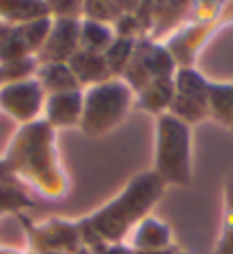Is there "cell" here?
Here are the masks:
<instances>
[{
    "mask_svg": "<svg viewBox=\"0 0 233 254\" xmlns=\"http://www.w3.org/2000/svg\"><path fill=\"white\" fill-rule=\"evenodd\" d=\"M165 192V184L151 170L140 172L123 186L110 201H105L94 213L76 220L82 245H116L128 238L135 225L144 220Z\"/></svg>",
    "mask_w": 233,
    "mask_h": 254,
    "instance_id": "cell-1",
    "label": "cell"
},
{
    "mask_svg": "<svg viewBox=\"0 0 233 254\" xmlns=\"http://www.w3.org/2000/svg\"><path fill=\"white\" fill-rule=\"evenodd\" d=\"M2 158L12 167L14 177L23 179L41 197L62 199L69 192V179L55 144V130L44 119L18 126Z\"/></svg>",
    "mask_w": 233,
    "mask_h": 254,
    "instance_id": "cell-2",
    "label": "cell"
},
{
    "mask_svg": "<svg viewBox=\"0 0 233 254\" xmlns=\"http://www.w3.org/2000/svg\"><path fill=\"white\" fill-rule=\"evenodd\" d=\"M151 172L167 186L192 184V126L163 113L156 117V147Z\"/></svg>",
    "mask_w": 233,
    "mask_h": 254,
    "instance_id": "cell-3",
    "label": "cell"
},
{
    "mask_svg": "<svg viewBox=\"0 0 233 254\" xmlns=\"http://www.w3.org/2000/svg\"><path fill=\"white\" fill-rule=\"evenodd\" d=\"M135 106V92L121 78H110L85 89L80 130L89 137H99L121 124Z\"/></svg>",
    "mask_w": 233,
    "mask_h": 254,
    "instance_id": "cell-4",
    "label": "cell"
},
{
    "mask_svg": "<svg viewBox=\"0 0 233 254\" xmlns=\"http://www.w3.org/2000/svg\"><path fill=\"white\" fill-rule=\"evenodd\" d=\"M21 220V225L25 227L30 243V254H41V252H62V254H73L82 245L80 234L73 220L64 218H51L44 222H32V220L23 215H16Z\"/></svg>",
    "mask_w": 233,
    "mask_h": 254,
    "instance_id": "cell-5",
    "label": "cell"
},
{
    "mask_svg": "<svg viewBox=\"0 0 233 254\" xmlns=\"http://www.w3.org/2000/svg\"><path fill=\"white\" fill-rule=\"evenodd\" d=\"M44 103H46V92L37 78L7 83L0 87V110L7 117H12L18 126L32 124V122L41 119Z\"/></svg>",
    "mask_w": 233,
    "mask_h": 254,
    "instance_id": "cell-6",
    "label": "cell"
},
{
    "mask_svg": "<svg viewBox=\"0 0 233 254\" xmlns=\"http://www.w3.org/2000/svg\"><path fill=\"white\" fill-rule=\"evenodd\" d=\"M220 23H197V21H187L174 35H169L165 39V46L172 53L176 66H194L199 51L208 44V39L217 32Z\"/></svg>",
    "mask_w": 233,
    "mask_h": 254,
    "instance_id": "cell-7",
    "label": "cell"
},
{
    "mask_svg": "<svg viewBox=\"0 0 233 254\" xmlns=\"http://www.w3.org/2000/svg\"><path fill=\"white\" fill-rule=\"evenodd\" d=\"M80 51V18H53L51 35L37 53L39 64L62 62L66 64Z\"/></svg>",
    "mask_w": 233,
    "mask_h": 254,
    "instance_id": "cell-8",
    "label": "cell"
},
{
    "mask_svg": "<svg viewBox=\"0 0 233 254\" xmlns=\"http://www.w3.org/2000/svg\"><path fill=\"white\" fill-rule=\"evenodd\" d=\"M82 103H85V89H73V92L51 94V96H46L41 119H44L53 130L80 126Z\"/></svg>",
    "mask_w": 233,
    "mask_h": 254,
    "instance_id": "cell-9",
    "label": "cell"
},
{
    "mask_svg": "<svg viewBox=\"0 0 233 254\" xmlns=\"http://www.w3.org/2000/svg\"><path fill=\"white\" fill-rule=\"evenodd\" d=\"M128 245L133 250H167L174 245L172 229H169V225L163 222V220L153 218V215H146L130 231Z\"/></svg>",
    "mask_w": 233,
    "mask_h": 254,
    "instance_id": "cell-10",
    "label": "cell"
},
{
    "mask_svg": "<svg viewBox=\"0 0 233 254\" xmlns=\"http://www.w3.org/2000/svg\"><path fill=\"white\" fill-rule=\"evenodd\" d=\"M69 69L73 71L76 80L80 83L82 89L92 87V85H99L103 80H110V71H108V64H105L103 53H94V51H85L80 48L73 58L66 62Z\"/></svg>",
    "mask_w": 233,
    "mask_h": 254,
    "instance_id": "cell-11",
    "label": "cell"
},
{
    "mask_svg": "<svg viewBox=\"0 0 233 254\" xmlns=\"http://www.w3.org/2000/svg\"><path fill=\"white\" fill-rule=\"evenodd\" d=\"M208 87H210V80L197 66H181V69H176L174 96L208 108Z\"/></svg>",
    "mask_w": 233,
    "mask_h": 254,
    "instance_id": "cell-12",
    "label": "cell"
},
{
    "mask_svg": "<svg viewBox=\"0 0 233 254\" xmlns=\"http://www.w3.org/2000/svg\"><path fill=\"white\" fill-rule=\"evenodd\" d=\"M172 101H174V78L151 80L144 89H140L135 94V106L144 110V113H151L153 117L167 113Z\"/></svg>",
    "mask_w": 233,
    "mask_h": 254,
    "instance_id": "cell-13",
    "label": "cell"
},
{
    "mask_svg": "<svg viewBox=\"0 0 233 254\" xmlns=\"http://www.w3.org/2000/svg\"><path fill=\"white\" fill-rule=\"evenodd\" d=\"M35 78L39 80L41 87H44L46 96L62 94V92H73V89H82L80 83L76 80V76H73V71L69 69V64H62V62L39 64L37 66Z\"/></svg>",
    "mask_w": 233,
    "mask_h": 254,
    "instance_id": "cell-14",
    "label": "cell"
},
{
    "mask_svg": "<svg viewBox=\"0 0 233 254\" xmlns=\"http://www.w3.org/2000/svg\"><path fill=\"white\" fill-rule=\"evenodd\" d=\"M208 117L217 124L233 130V80L231 83H213L208 87Z\"/></svg>",
    "mask_w": 233,
    "mask_h": 254,
    "instance_id": "cell-15",
    "label": "cell"
},
{
    "mask_svg": "<svg viewBox=\"0 0 233 254\" xmlns=\"http://www.w3.org/2000/svg\"><path fill=\"white\" fill-rule=\"evenodd\" d=\"M115 28L92 18H80V48L94 51V53H105L108 46L115 42Z\"/></svg>",
    "mask_w": 233,
    "mask_h": 254,
    "instance_id": "cell-16",
    "label": "cell"
},
{
    "mask_svg": "<svg viewBox=\"0 0 233 254\" xmlns=\"http://www.w3.org/2000/svg\"><path fill=\"white\" fill-rule=\"evenodd\" d=\"M41 16H51L48 2H0V21L9 25H23Z\"/></svg>",
    "mask_w": 233,
    "mask_h": 254,
    "instance_id": "cell-17",
    "label": "cell"
},
{
    "mask_svg": "<svg viewBox=\"0 0 233 254\" xmlns=\"http://www.w3.org/2000/svg\"><path fill=\"white\" fill-rule=\"evenodd\" d=\"M32 208H35V199L18 186V181L0 184V215H23Z\"/></svg>",
    "mask_w": 233,
    "mask_h": 254,
    "instance_id": "cell-18",
    "label": "cell"
},
{
    "mask_svg": "<svg viewBox=\"0 0 233 254\" xmlns=\"http://www.w3.org/2000/svg\"><path fill=\"white\" fill-rule=\"evenodd\" d=\"M135 44L137 39H126V37H115V42L108 46V51L103 53L108 71L112 78H121V73L126 71L130 58L135 53Z\"/></svg>",
    "mask_w": 233,
    "mask_h": 254,
    "instance_id": "cell-19",
    "label": "cell"
},
{
    "mask_svg": "<svg viewBox=\"0 0 233 254\" xmlns=\"http://www.w3.org/2000/svg\"><path fill=\"white\" fill-rule=\"evenodd\" d=\"M215 254H233V172L224 184V215L215 245Z\"/></svg>",
    "mask_w": 233,
    "mask_h": 254,
    "instance_id": "cell-20",
    "label": "cell"
},
{
    "mask_svg": "<svg viewBox=\"0 0 233 254\" xmlns=\"http://www.w3.org/2000/svg\"><path fill=\"white\" fill-rule=\"evenodd\" d=\"M51 25H53V16H41V18H35V21H30V23H23L18 25L21 30V35H23V42L28 46V51L37 58L44 44H46L48 35H51Z\"/></svg>",
    "mask_w": 233,
    "mask_h": 254,
    "instance_id": "cell-21",
    "label": "cell"
},
{
    "mask_svg": "<svg viewBox=\"0 0 233 254\" xmlns=\"http://www.w3.org/2000/svg\"><path fill=\"white\" fill-rule=\"evenodd\" d=\"M128 9L126 2H82V18L115 25L116 18Z\"/></svg>",
    "mask_w": 233,
    "mask_h": 254,
    "instance_id": "cell-22",
    "label": "cell"
},
{
    "mask_svg": "<svg viewBox=\"0 0 233 254\" xmlns=\"http://www.w3.org/2000/svg\"><path fill=\"white\" fill-rule=\"evenodd\" d=\"M2 66V78H5V85L7 83H18V80H28V78H35L37 73V62L35 55L23 60H16V62H9V64H0Z\"/></svg>",
    "mask_w": 233,
    "mask_h": 254,
    "instance_id": "cell-23",
    "label": "cell"
},
{
    "mask_svg": "<svg viewBox=\"0 0 233 254\" xmlns=\"http://www.w3.org/2000/svg\"><path fill=\"white\" fill-rule=\"evenodd\" d=\"M53 18H82V2L73 0H58V2H48Z\"/></svg>",
    "mask_w": 233,
    "mask_h": 254,
    "instance_id": "cell-24",
    "label": "cell"
},
{
    "mask_svg": "<svg viewBox=\"0 0 233 254\" xmlns=\"http://www.w3.org/2000/svg\"><path fill=\"white\" fill-rule=\"evenodd\" d=\"M94 254H133V248L126 243H116V245H99V248H89Z\"/></svg>",
    "mask_w": 233,
    "mask_h": 254,
    "instance_id": "cell-25",
    "label": "cell"
},
{
    "mask_svg": "<svg viewBox=\"0 0 233 254\" xmlns=\"http://www.w3.org/2000/svg\"><path fill=\"white\" fill-rule=\"evenodd\" d=\"M9 181H18V179L14 177V172L7 165V160L0 158V184H9Z\"/></svg>",
    "mask_w": 233,
    "mask_h": 254,
    "instance_id": "cell-26",
    "label": "cell"
},
{
    "mask_svg": "<svg viewBox=\"0 0 233 254\" xmlns=\"http://www.w3.org/2000/svg\"><path fill=\"white\" fill-rule=\"evenodd\" d=\"M178 248H167V250H133V254H176Z\"/></svg>",
    "mask_w": 233,
    "mask_h": 254,
    "instance_id": "cell-27",
    "label": "cell"
},
{
    "mask_svg": "<svg viewBox=\"0 0 233 254\" xmlns=\"http://www.w3.org/2000/svg\"><path fill=\"white\" fill-rule=\"evenodd\" d=\"M224 23H233V2H224V9H222V25Z\"/></svg>",
    "mask_w": 233,
    "mask_h": 254,
    "instance_id": "cell-28",
    "label": "cell"
},
{
    "mask_svg": "<svg viewBox=\"0 0 233 254\" xmlns=\"http://www.w3.org/2000/svg\"><path fill=\"white\" fill-rule=\"evenodd\" d=\"M73 254H94V252H92V250L87 248V245H80V248H78V250H76V252H73Z\"/></svg>",
    "mask_w": 233,
    "mask_h": 254,
    "instance_id": "cell-29",
    "label": "cell"
},
{
    "mask_svg": "<svg viewBox=\"0 0 233 254\" xmlns=\"http://www.w3.org/2000/svg\"><path fill=\"white\" fill-rule=\"evenodd\" d=\"M0 254H30V252H16V250H5V248H0Z\"/></svg>",
    "mask_w": 233,
    "mask_h": 254,
    "instance_id": "cell-30",
    "label": "cell"
},
{
    "mask_svg": "<svg viewBox=\"0 0 233 254\" xmlns=\"http://www.w3.org/2000/svg\"><path fill=\"white\" fill-rule=\"evenodd\" d=\"M5 85V78H2V66H0V87Z\"/></svg>",
    "mask_w": 233,
    "mask_h": 254,
    "instance_id": "cell-31",
    "label": "cell"
},
{
    "mask_svg": "<svg viewBox=\"0 0 233 254\" xmlns=\"http://www.w3.org/2000/svg\"><path fill=\"white\" fill-rule=\"evenodd\" d=\"M176 254H187V252H181V250H178V252H176Z\"/></svg>",
    "mask_w": 233,
    "mask_h": 254,
    "instance_id": "cell-32",
    "label": "cell"
}]
</instances>
